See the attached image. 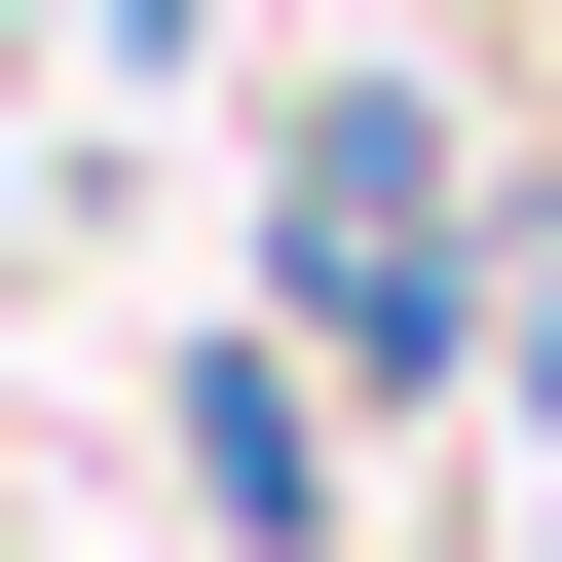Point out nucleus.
<instances>
[{
	"instance_id": "f257e3e1",
	"label": "nucleus",
	"mask_w": 562,
	"mask_h": 562,
	"mask_svg": "<svg viewBox=\"0 0 562 562\" xmlns=\"http://www.w3.org/2000/svg\"><path fill=\"white\" fill-rule=\"evenodd\" d=\"M262 338L375 375V413L525 338V225L450 188V76H301V113H262Z\"/></svg>"
},
{
	"instance_id": "f03ea898",
	"label": "nucleus",
	"mask_w": 562,
	"mask_h": 562,
	"mask_svg": "<svg viewBox=\"0 0 562 562\" xmlns=\"http://www.w3.org/2000/svg\"><path fill=\"white\" fill-rule=\"evenodd\" d=\"M188 525H225V562H375V487H338V375H301V338H188Z\"/></svg>"
}]
</instances>
